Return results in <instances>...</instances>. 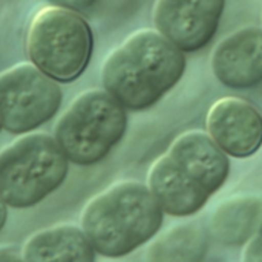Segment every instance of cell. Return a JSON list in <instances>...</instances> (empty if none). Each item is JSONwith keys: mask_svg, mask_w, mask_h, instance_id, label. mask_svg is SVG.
Returning <instances> with one entry per match:
<instances>
[{"mask_svg": "<svg viewBox=\"0 0 262 262\" xmlns=\"http://www.w3.org/2000/svg\"><path fill=\"white\" fill-rule=\"evenodd\" d=\"M184 71L183 51L157 29H141L107 55L101 81L124 109L146 111L178 84Z\"/></svg>", "mask_w": 262, "mask_h": 262, "instance_id": "cell-1", "label": "cell"}, {"mask_svg": "<svg viewBox=\"0 0 262 262\" xmlns=\"http://www.w3.org/2000/svg\"><path fill=\"white\" fill-rule=\"evenodd\" d=\"M164 212L147 186L121 181L94 196L81 212V230L95 253L123 258L160 232Z\"/></svg>", "mask_w": 262, "mask_h": 262, "instance_id": "cell-2", "label": "cell"}, {"mask_svg": "<svg viewBox=\"0 0 262 262\" xmlns=\"http://www.w3.org/2000/svg\"><path fill=\"white\" fill-rule=\"evenodd\" d=\"M68 169L55 138L25 134L0 150V198L14 209L32 207L63 184Z\"/></svg>", "mask_w": 262, "mask_h": 262, "instance_id": "cell-3", "label": "cell"}, {"mask_svg": "<svg viewBox=\"0 0 262 262\" xmlns=\"http://www.w3.org/2000/svg\"><path fill=\"white\" fill-rule=\"evenodd\" d=\"M92 51V29L78 12L49 5L34 14L26 52L31 63L57 83L77 80L86 71Z\"/></svg>", "mask_w": 262, "mask_h": 262, "instance_id": "cell-4", "label": "cell"}, {"mask_svg": "<svg viewBox=\"0 0 262 262\" xmlns=\"http://www.w3.org/2000/svg\"><path fill=\"white\" fill-rule=\"evenodd\" d=\"M127 129L126 109L106 91L89 89L69 104L55 126V140L78 166L100 163Z\"/></svg>", "mask_w": 262, "mask_h": 262, "instance_id": "cell-5", "label": "cell"}, {"mask_svg": "<svg viewBox=\"0 0 262 262\" xmlns=\"http://www.w3.org/2000/svg\"><path fill=\"white\" fill-rule=\"evenodd\" d=\"M55 80L23 61L0 72V118L5 130L29 134L49 121L61 106Z\"/></svg>", "mask_w": 262, "mask_h": 262, "instance_id": "cell-6", "label": "cell"}, {"mask_svg": "<svg viewBox=\"0 0 262 262\" xmlns=\"http://www.w3.org/2000/svg\"><path fill=\"white\" fill-rule=\"evenodd\" d=\"M224 6L226 0H157L154 23L180 51L195 52L212 41Z\"/></svg>", "mask_w": 262, "mask_h": 262, "instance_id": "cell-7", "label": "cell"}, {"mask_svg": "<svg viewBox=\"0 0 262 262\" xmlns=\"http://www.w3.org/2000/svg\"><path fill=\"white\" fill-rule=\"evenodd\" d=\"M206 124L209 137L227 157L249 158L261 149L262 115L246 100H218L209 109Z\"/></svg>", "mask_w": 262, "mask_h": 262, "instance_id": "cell-8", "label": "cell"}, {"mask_svg": "<svg viewBox=\"0 0 262 262\" xmlns=\"http://www.w3.org/2000/svg\"><path fill=\"white\" fill-rule=\"evenodd\" d=\"M166 154L209 196L215 195L229 178V157L206 132L189 130L181 134Z\"/></svg>", "mask_w": 262, "mask_h": 262, "instance_id": "cell-9", "label": "cell"}, {"mask_svg": "<svg viewBox=\"0 0 262 262\" xmlns=\"http://www.w3.org/2000/svg\"><path fill=\"white\" fill-rule=\"evenodd\" d=\"M212 71L232 89L262 84V29L244 28L224 38L212 54Z\"/></svg>", "mask_w": 262, "mask_h": 262, "instance_id": "cell-10", "label": "cell"}, {"mask_svg": "<svg viewBox=\"0 0 262 262\" xmlns=\"http://www.w3.org/2000/svg\"><path fill=\"white\" fill-rule=\"evenodd\" d=\"M147 187L163 212L178 218L198 213L210 200L203 189L180 170L167 154H163L152 164L147 175Z\"/></svg>", "mask_w": 262, "mask_h": 262, "instance_id": "cell-11", "label": "cell"}, {"mask_svg": "<svg viewBox=\"0 0 262 262\" xmlns=\"http://www.w3.org/2000/svg\"><path fill=\"white\" fill-rule=\"evenodd\" d=\"M21 258L25 262H94L95 250L81 229L61 224L31 235Z\"/></svg>", "mask_w": 262, "mask_h": 262, "instance_id": "cell-12", "label": "cell"}, {"mask_svg": "<svg viewBox=\"0 0 262 262\" xmlns=\"http://www.w3.org/2000/svg\"><path fill=\"white\" fill-rule=\"evenodd\" d=\"M262 220V201L255 196H235L223 201L213 212L210 230L223 246L247 244Z\"/></svg>", "mask_w": 262, "mask_h": 262, "instance_id": "cell-13", "label": "cell"}, {"mask_svg": "<svg viewBox=\"0 0 262 262\" xmlns=\"http://www.w3.org/2000/svg\"><path fill=\"white\" fill-rule=\"evenodd\" d=\"M207 247V233L201 226L180 224L149 246L146 262H203Z\"/></svg>", "mask_w": 262, "mask_h": 262, "instance_id": "cell-14", "label": "cell"}, {"mask_svg": "<svg viewBox=\"0 0 262 262\" xmlns=\"http://www.w3.org/2000/svg\"><path fill=\"white\" fill-rule=\"evenodd\" d=\"M243 261L262 262V220L261 223H259V227L255 232V235L250 238V241L246 246Z\"/></svg>", "mask_w": 262, "mask_h": 262, "instance_id": "cell-15", "label": "cell"}, {"mask_svg": "<svg viewBox=\"0 0 262 262\" xmlns=\"http://www.w3.org/2000/svg\"><path fill=\"white\" fill-rule=\"evenodd\" d=\"M52 6H58V8H64V9H71V11H84L88 8H91L97 0H48Z\"/></svg>", "mask_w": 262, "mask_h": 262, "instance_id": "cell-16", "label": "cell"}, {"mask_svg": "<svg viewBox=\"0 0 262 262\" xmlns=\"http://www.w3.org/2000/svg\"><path fill=\"white\" fill-rule=\"evenodd\" d=\"M0 262H25L21 256H18L17 253L11 252V250H6V249H2L0 250Z\"/></svg>", "mask_w": 262, "mask_h": 262, "instance_id": "cell-17", "label": "cell"}, {"mask_svg": "<svg viewBox=\"0 0 262 262\" xmlns=\"http://www.w3.org/2000/svg\"><path fill=\"white\" fill-rule=\"evenodd\" d=\"M6 216H8V206L5 204V201L0 198V230L3 229L5 223H6Z\"/></svg>", "mask_w": 262, "mask_h": 262, "instance_id": "cell-18", "label": "cell"}, {"mask_svg": "<svg viewBox=\"0 0 262 262\" xmlns=\"http://www.w3.org/2000/svg\"><path fill=\"white\" fill-rule=\"evenodd\" d=\"M0 129H3V126H2V118H0Z\"/></svg>", "mask_w": 262, "mask_h": 262, "instance_id": "cell-19", "label": "cell"}]
</instances>
